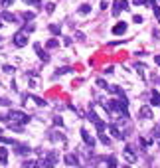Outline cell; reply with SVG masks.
<instances>
[{"instance_id": "ab89813d", "label": "cell", "mask_w": 160, "mask_h": 168, "mask_svg": "<svg viewBox=\"0 0 160 168\" xmlns=\"http://www.w3.org/2000/svg\"><path fill=\"white\" fill-rule=\"evenodd\" d=\"M156 138H158V140H160V133H158V134H156Z\"/></svg>"}, {"instance_id": "d6986e66", "label": "cell", "mask_w": 160, "mask_h": 168, "mask_svg": "<svg viewBox=\"0 0 160 168\" xmlns=\"http://www.w3.org/2000/svg\"><path fill=\"white\" fill-rule=\"evenodd\" d=\"M2 143H4V145H16V140H14V138H8V136H0V145H2Z\"/></svg>"}, {"instance_id": "83f0119b", "label": "cell", "mask_w": 160, "mask_h": 168, "mask_svg": "<svg viewBox=\"0 0 160 168\" xmlns=\"http://www.w3.org/2000/svg\"><path fill=\"white\" fill-rule=\"evenodd\" d=\"M2 71H6V73H14V65H2Z\"/></svg>"}, {"instance_id": "4dcf8cb0", "label": "cell", "mask_w": 160, "mask_h": 168, "mask_svg": "<svg viewBox=\"0 0 160 168\" xmlns=\"http://www.w3.org/2000/svg\"><path fill=\"white\" fill-rule=\"evenodd\" d=\"M135 67H137L138 71H144V63H140V61H138V63H135Z\"/></svg>"}, {"instance_id": "f546056e", "label": "cell", "mask_w": 160, "mask_h": 168, "mask_svg": "<svg viewBox=\"0 0 160 168\" xmlns=\"http://www.w3.org/2000/svg\"><path fill=\"white\" fill-rule=\"evenodd\" d=\"M67 71H71V67H65V69L61 67V69H57V75H61V73H67Z\"/></svg>"}, {"instance_id": "d590c367", "label": "cell", "mask_w": 160, "mask_h": 168, "mask_svg": "<svg viewBox=\"0 0 160 168\" xmlns=\"http://www.w3.org/2000/svg\"><path fill=\"white\" fill-rule=\"evenodd\" d=\"M71 42H73L71 38H65V40H63V44H65V45H71Z\"/></svg>"}, {"instance_id": "8992f818", "label": "cell", "mask_w": 160, "mask_h": 168, "mask_svg": "<svg viewBox=\"0 0 160 168\" xmlns=\"http://www.w3.org/2000/svg\"><path fill=\"white\" fill-rule=\"evenodd\" d=\"M26 44H28V38H26L24 34H16V36H14V45H16V48H24Z\"/></svg>"}, {"instance_id": "7c38bea8", "label": "cell", "mask_w": 160, "mask_h": 168, "mask_svg": "<svg viewBox=\"0 0 160 168\" xmlns=\"http://www.w3.org/2000/svg\"><path fill=\"white\" fill-rule=\"evenodd\" d=\"M2 20H4V22H16V16H14L12 12L2 10Z\"/></svg>"}, {"instance_id": "52a82bcc", "label": "cell", "mask_w": 160, "mask_h": 168, "mask_svg": "<svg viewBox=\"0 0 160 168\" xmlns=\"http://www.w3.org/2000/svg\"><path fill=\"white\" fill-rule=\"evenodd\" d=\"M81 136H83V143H85L87 146H95V138H93L85 129H81Z\"/></svg>"}, {"instance_id": "8fae6325", "label": "cell", "mask_w": 160, "mask_h": 168, "mask_svg": "<svg viewBox=\"0 0 160 168\" xmlns=\"http://www.w3.org/2000/svg\"><path fill=\"white\" fill-rule=\"evenodd\" d=\"M140 117H142V119H152V111H150L148 105H144V107L140 109Z\"/></svg>"}, {"instance_id": "7402d4cb", "label": "cell", "mask_w": 160, "mask_h": 168, "mask_svg": "<svg viewBox=\"0 0 160 168\" xmlns=\"http://www.w3.org/2000/svg\"><path fill=\"white\" fill-rule=\"evenodd\" d=\"M54 10H56V4H54V2H47V4H46V12H47V14H52Z\"/></svg>"}, {"instance_id": "74e56055", "label": "cell", "mask_w": 160, "mask_h": 168, "mask_svg": "<svg viewBox=\"0 0 160 168\" xmlns=\"http://www.w3.org/2000/svg\"><path fill=\"white\" fill-rule=\"evenodd\" d=\"M154 61H156V63L160 65V56H156V57H154Z\"/></svg>"}, {"instance_id": "277c9868", "label": "cell", "mask_w": 160, "mask_h": 168, "mask_svg": "<svg viewBox=\"0 0 160 168\" xmlns=\"http://www.w3.org/2000/svg\"><path fill=\"white\" fill-rule=\"evenodd\" d=\"M14 152H16L18 156H28V154L32 152V148L28 145H18V143H16V145H14Z\"/></svg>"}, {"instance_id": "44dd1931", "label": "cell", "mask_w": 160, "mask_h": 168, "mask_svg": "<svg viewBox=\"0 0 160 168\" xmlns=\"http://www.w3.org/2000/svg\"><path fill=\"white\" fill-rule=\"evenodd\" d=\"M99 138H101V143H103V145H111V138H109V136H107V134H99Z\"/></svg>"}, {"instance_id": "9a60e30c", "label": "cell", "mask_w": 160, "mask_h": 168, "mask_svg": "<svg viewBox=\"0 0 160 168\" xmlns=\"http://www.w3.org/2000/svg\"><path fill=\"white\" fill-rule=\"evenodd\" d=\"M47 28H49V32L54 34V36H59V34H61V28H59L57 24H49Z\"/></svg>"}, {"instance_id": "d4e9b609", "label": "cell", "mask_w": 160, "mask_h": 168, "mask_svg": "<svg viewBox=\"0 0 160 168\" xmlns=\"http://www.w3.org/2000/svg\"><path fill=\"white\" fill-rule=\"evenodd\" d=\"M142 20H144V18H142L140 14H137V16H133V22H135V24H142Z\"/></svg>"}, {"instance_id": "2e32d148", "label": "cell", "mask_w": 160, "mask_h": 168, "mask_svg": "<svg viewBox=\"0 0 160 168\" xmlns=\"http://www.w3.org/2000/svg\"><path fill=\"white\" fill-rule=\"evenodd\" d=\"M109 131H111V134H113V136H117V138H123V133H121V131H119L115 125H111V127H109Z\"/></svg>"}, {"instance_id": "30bf717a", "label": "cell", "mask_w": 160, "mask_h": 168, "mask_svg": "<svg viewBox=\"0 0 160 168\" xmlns=\"http://www.w3.org/2000/svg\"><path fill=\"white\" fill-rule=\"evenodd\" d=\"M150 105L152 107H160V93L156 89L152 91V99H150Z\"/></svg>"}, {"instance_id": "cb8c5ba5", "label": "cell", "mask_w": 160, "mask_h": 168, "mask_svg": "<svg viewBox=\"0 0 160 168\" xmlns=\"http://www.w3.org/2000/svg\"><path fill=\"white\" fill-rule=\"evenodd\" d=\"M54 125L56 127H63V119L61 117H54Z\"/></svg>"}, {"instance_id": "e0dca14e", "label": "cell", "mask_w": 160, "mask_h": 168, "mask_svg": "<svg viewBox=\"0 0 160 168\" xmlns=\"http://www.w3.org/2000/svg\"><path fill=\"white\" fill-rule=\"evenodd\" d=\"M46 45H47V50H54V48H57L59 44H57V40H56V38H49V40L46 42Z\"/></svg>"}, {"instance_id": "e575fe53", "label": "cell", "mask_w": 160, "mask_h": 168, "mask_svg": "<svg viewBox=\"0 0 160 168\" xmlns=\"http://www.w3.org/2000/svg\"><path fill=\"white\" fill-rule=\"evenodd\" d=\"M14 0H2V6H10Z\"/></svg>"}, {"instance_id": "836d02e7", "label": "cell", "mask_w": 160, "mask_h": 168, "mask_svg": "<svg viewBox=\"0 0 160 168\" xmlns=\"http://www.w3.org/2000/svg\"><path fill=\"white\" fill-rule=\"evenodd\" d=\"M133 2H135V4H138V6H140V4H148V0H133Z\"/></svg>"}, {"instance_id": "4316f807", "label": "cell", "mask_w": 160, "mask_h": 168, "mask_svg": "<svg viewBox=\"0 0 160 168\" xmlns=\"http://www.w3.org/2000/svg\"><path fill=\"white\" fill-rule=\"evenodd\" d=\"M22 18H24V20H32V18H34V12H24Z\"/></svg>"}, {"instance_id": "f35d334b", "label": "cell", "mask_w": 160, "mask_h": 168, "mask_svg": "<svg viewBox=\"0 0 160 168\" xmlns=\"http://www.w3.org/2000/svg\"><path fill=\"white\" fill-rule=\"evenodd\" d=\"M148 4H152V6H156V0H148Z\"/></svg>"}, {"instance_id": "5b68a950", "label": "cell", "mask_w": 160, "mask_h": 168, "mask_svg": "<svg viewBox=\"0 0 160 168\" xmlns=\"http://www.w3.org/2000/svg\"><path fill=\"white\" fill-rule=\"evenodd\" d=\"M126 28H128V26H126L125 22H119L117 26H113V30H111V32H113V36H123V34L126 32Z\"/></svg>"}, {"instance_id": "9c48e42d", "label": "cell", "mask_w": 160, "mask_h": 168, "mask_svg": "<svg viewBox=\"0 0 160 168\" xmlns=\"http://www.w3.org/2000/svg\"><path fill=\"white\" fill-rule=\"evenodd\" d=\"M63 160H65V164H71V166H77V164H79V160H77L75 154H65Z\"/></svg>"}, {"instance_id": "6da1fadb", "label": "cell", "mask_w": 160, "mask_h": 168, "mask_svg": "<svg viewBox=\"0 0 160 168\" xmlns=\"http://www.w3.org/2000/svg\"><path fill=\"white\" fill-rule=\"evenodd\" d=\"M107 111L109 113H121L123 117H126L128 115V105H126V99H121V101H109L107 103Z\"/></svg>"}, {"instance_id": "603a6c76", "label": "cell", "mask_w": 160, "mask_h": 168, "mask_svg": "<svg viewBox=\"0 0 160 168\" xmlns=\"http://www.w3.org/2000/svg\"><path fill=\"white\" fill-rule=\"evenodd\" d=\"M97 85H99L101 89H109V85H107V81H105V79H97Z\"/></svg>"}, {"instance_id": "8d00e7d4", "label": "cell", "mask_w": 160, "mask_h": 168, "mask_svg": "<svg viewBox=\"0 0 160 168\" xmlns=\"http://www.w3.org/2000/svg\"><path fill=\"white\" fill-rule=\"evenodd\" d=\"M8 103H10L8 99H0V105H8Z\"/></svg>"}, {"instance_id": "1f68e13d", "label": "cell", "mask_w": 160, "mask_h": 168, "mask_svg": "<svg viewBox=\"0 0 160 168\" xmlns=\"http://www.w3.org/2000/svg\"><path fill=\"white\" fill-rule=\"evenodd\" d=\"M154 16L160 20V6H154Z\"/></svg>"}, {"instance_id": "ffe728a7", "label": "cell", "mask_w": 160, "mask_h": 168, "mask_svg": "<svg viewBox=\"0 0 160 168\" xmlns=\"http://www.w3.org/2000/svg\"><path fill=\"white\" fill-rule=\"evenodd\" d=\"M34 28H36L34 24H26V26H24V30H22V32H24V34H32V32H34Z\"/></svg>"}, {"instance_id": "5bb4252c", "label": "cell", "mask_w": 160, "mask_h": 168, "mask_svg": "<svg viewBox=\"0 0 160 168\" xmlns=\"http://www.w3.org/2000/svg\"><path fill=\"white\" fill-rule=\"evenodd\" d=\"M77 12L85 16V14H89V12H91V6H89V4H81L79 8H77Z\"/></svg>"}, {"instance_id": "d6a6232c", "label": "cell", "mask_w": 160, "mask_h": 168, "mask_svg": "<svg viewBox=\"0 0 160 168\" xmlns=\"http://www.w3.org/2000/svg\"><path fill=\"white\" fill-rule=\"evenodd\" d=\"M75 38H77V40H81V42H83V40H85V34H81V32H77V34H75Z\"/></svg>"}, {"instance_id": "7a4b0ae2", "label": "cell", "mask_w": 160, "mask_h": 168, "mask_svg": "<svg viewBox=\"0 0 160 168\" xmlns=\"http://www.w3.org/2000/svg\"><path fill=\"white\" fill-rule=\"evenodd\" d=\"M8 119H12V121H18L20 125L30 123V117H28L26 113H22V111H14V109H12V111L8 113Z\"/></svg>"}, {"instance_id": "b9f144b4", "label": "cell", "mask_w": 160, "mask_h": 168, "mask_svg": "<svg viewBox=\"0 0 160 168\" xmlns=\"http://www.w3.org/2000/svg\"><path fill=\"white\" fill-rule=\"evenodd\" d=\"M0 42H2V38H0Z\"/></svg>"}, {"instance_id": "f1b7e54d", "label": "cell", "mask_w": 160, "mask_h": 168, "mask_svg": "<svg viewBox=\"0 0 160 168\" xmlns=\"http://www.w3.org/2000/svg\"><path fill=\"white\" fill-rule=\"evenodd\" d=\"M34 101L38 103V105H40V107H46V101H44V99H40V97H34Z\"/></svg>"}, {"instance_id": "484cf974", "label": "cell", "mask_w": 160, "mask_h": 168, "mask_svg": "<svg viewBox=\"0 0 160 168\" xmlns=\"http://www.w3.org/2000/svg\"><path fill=\"white\" fill-rule=\"evenodd\" d=\"M95 127H97V131H105V123L101 121V119H99V121L95 123Z\"/></svg>"}, {"instance_id": "4fadbf2b", "label": "cell", "mask_w": 160, "mask_h": 168, "mask_svg": "<svg viewBox=\"0 0 160 168\" xmlns=\"http://www.w3.org/2000/svg\"><path fill=\"white\" fill-rule=\"evenodd\" d=\"M0 162H2V164H6V162H8V150H6L4 146L0 148Z\"/></svg>"}, {"instance_id": "60d3db41", "label": "cell", "mask_w": 160, "mask_h": 168, "mask_svg": "<svg viewBox=\"0 0 160 168\" xmlns=\"http://www.w3.org/2000/svg\"><path fill=\"white\" fill-rule=\"evenodd\" d=\"M158 146H160V140H158Z\"/></svg>"}, {"instance_id": "ba28073f", "label": "cell", "mask_w": 160, "mask_h": 168, "mask_svg": "<svg viewBox=\"0 0 160 168\" xmlns=\"http://www.w3.org/2000/svg\"><path fill=\"white\" fill-rule=\"evenodd\" d=\"M34 52H36V54H38L40 57H42V61H47V59H49V56H47L46 52L40 48V44H36V42H34Z\"/></svg>"}, {"instance_id": "3957f363", "label": "cell", "mask_w": 160, "mask_h": 168, "mask_svg": "<svg viewBox=\"0 0 160 168\" xmlns=\"http://www.w3.org/2000/svg\"><path fill=\"white\" fill-rule=\"evenodd\" d=\"M125 8H128V0H117V2H113L111 12H113V16H119L121 10H125Z\"/></svg>"}, {"instance_id": "ac0fdd59", "label": "cell", "mask_w": 160, "mask_h": 168, "mask_svg": "<svg viewBox=\"0 0 160 168\" xmlns=\"http://www.w3.org/2000/svg\"><path fill=\"white\" fill-rule=\"evenodd\" d=\"M105 162H107V166H111V168L117 166V158H115V156H107V158H105Z\"/></svg>"}]
</instances>
